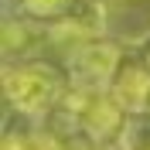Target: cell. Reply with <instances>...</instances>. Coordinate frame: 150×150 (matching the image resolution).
I'll return each instance as SVG.
<instances>
[{
  "label": "cell",
  "mask_w": 150,
  "mask_h": 150,
  "mask_svg": "<svg viewBox=\"0 0 150 150\" xmlns=\"http://www.w3.org/2000/svg\"><path fill=\"white\" fill-rule=\"evenodd\" d=\"M65 89H68V79L55 65H45V62H21V65L4 68L7 109H17L34 120H48V112L58 106Z\"/></svg>",
  "instance_id": "cell-1"
},
{
  "label": "cell",
  "mask_w": 150,
  "mask_h": 150,
  "mask_svg": "<svg viewBox=\"0 0 150 150\" xmlns=\"http://www.w3.org/2000/svg\"><path fill=\"white\" fill-rule=\"evenodd\" d=\"M123 65V51L109 38H92L65 55V79L72 89L85 92H109L112 79Z\"/></svg>",
  "instance_id": "cell-2"
},
{
  "label": "cell",
  "mask_w": 150,
  "mask_h": 150,
  "mask_svg": "<svg viewBox=\"0 0 150 150\" xmlns=\"http://www.w3.org/2000/svg\"><path fill=\"white\" fill-rule=\"evenodd\" d=\"M109 96L123 106V112H147L150 109V65L140 58L123 62L109 85Z\"/></svg>",
  "instance_id": "cell-3"
},
{
  "label": "cell",
  "mask_w": 150,
  "mask_h": 150,
  "mask_svg": "<svg viewBox=\"0 0 150 150\" xmlns=\"http://www.w3.org/2000/svg\"><path fill=\"white\" fill-rule=\"evenodd\" d=\"M4 150H58V137L45 120L7 109L4 116Z\"/></svg>",
  "instance_id": "cell-4"
},
{
  "label": "cell",
  "mask_w": 150,
  "mask_h": 150,
  "mask_svg": "<svg viewBox=\"0 0 150 150\" xmlns=\"http://www.w3.org/2000/svg\"><path fill=\"white\" fill-rule=\"evenodd\" d=\"M123 120H126L123 106L109 92H96L89 99V106H85V112H82V130L89 137H96L99 143H106L109 137L116 140V133L123 130Z\"/></svg>",
  "instance_id": "cell-5"
},
{
  "label": "cell",
  "mask_w": 150,
  "mask_h": 150,
  "mask_svg": "<svg viewBox=\"0 0 150 150\" xmlns=\"http://www.w3.org/2000/svg\"><path fill=\"white\" fill-rule=\"evenodd\" d=\"M48 41V31H41L31 17H21V14H7L4 21V58H7V65L14 58H31L38 48Z\"/></svg>",
  "instance_id": "cell-6"
},
{
  "label": "cell",
  "mask_w": 150,
  "mask_h": 150,
  "mask_svg": "<svg viewBox=\"0 0 150 150\" xmlns=\"http://www.w3.org/2000/svg\"><path fill=\"white\" fill-rule=\"evenodd\" d=\"M116 150H150V109L126 112L123 130L116 133Z\"/></svg>",
  "instance_id": "cell-7"
},
{
  "label": "cell",
  "mask_w": 150,
  "mask_h": 150,
  "mask_svg": "<svg viewBox=\"0 0 150 150\" xmlns=\"http://www.w3.org/2000/svg\"><path fill=\"white\" fill-rule=\"evenodd\" d=\"M68 4L72 0H21V14L31 21H58L62 14L68 10Z\"/></svg>",
  "instance_id": "cell-8"
},
{
  "label": "cell",
  "mask_w": 150,
  "mask_h": 150,
  "mask_svg": "<svg viewBox=\"0 0 150 150\" xmlns=\"http://www.w3.org/2000/svg\"><path fill=\"white\" fill-rule=\"evenodd\" d=\"M58 150H103V143L96 137H89L85 130H75V133L58 137Z\"/></svg>",
  "instance_id": "cell-9"
},
{
  "label": "cell",
  "mask_w": 150,
  "mask_h": 150,
  "mask_svg": "<svg viewBox=\"0 0 150 150\" xmlns=\"http://www.w3.org/2000/svg\"><path fill=\"white\" fill-rule=\"evenodd\" d=\"M106 4H126V0H106Z\"/></svg>",
  "instance_id": "cell-10"
}]
</instances>
